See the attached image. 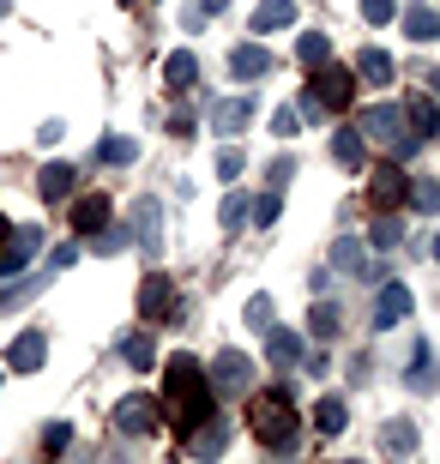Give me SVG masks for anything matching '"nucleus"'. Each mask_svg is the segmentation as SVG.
<instances>
[{
	"mask_svg": "<svg viewBox=\"0 0 440 464\" xmlns=\"http://www.w3.org/2000/svg\"><path fill=\"white\" fill-rule=\"evenodd\" d=\"M248 326H254V332L271 326V295H254V302H248Z\"/></svg>",
	"mask_w": 440,
	"mask_h": 464,
	"instance_id": "obj_41",
	"label": "nucleus"
},
{
	"mask_svg": "<svg viewBox=\"0 0 440 464\" xmlns=\"http://www.w3.org/2000/svg\"><path fill=\"white\" fill-rule=\"evenodd\" d=\"M43 356H49V338H43V332H18L13 350H6V362H13L18 374H36V368H43Z\"/></svg>",
	"mask_w": 440,
	"mask_h": 464,
	"instance_id": "obj_11",
	"label": "nucleus"
},
{
	"mask_svg": "<svg viewBox=\"0 0 440 464\" xmlns=\"http://www.w3.org/2000/svg\"><path fill=\"white\" fill-rule=\"evenodd\" d=\"M187 452H193V459H211V452H223V429L211 422V416H205L200 429L187 434Z\"/></svg>",
	"mask_w": 440,
	"mask_h": 464,
	"instance_id": "obj_25",
	"label": "nucleus"
},
{
	"mask_svg": "<svg viewBox=\"0 0 440 464\" xmlns=\"http://www.w3.org/2000/svg\"><path fill=\"white\" fill-rule=\"evenodd\" d=\"M338 326H344V314L332 308V302H314V308H308V332H314V338H338Z\"/></svg>",
	"mask_w": 440,
	"mask_h": 464,
	"instance_id": "obj_27",
	"label": "nucleus"
},
{
	"mask_svg": "<svg viewBox=\"0 0 440 464\" xmlns=\"http://www.w3.org/2000/svg\"><path fill=\"white\" fill-rule=\"evenodd\" d=\"M410 206H416V211H423V218H428V211H440V181H410Z\"/></svg>",
	"mask_w": 440,
	"mask_h": 464,
	"instance_id": "obj_33",
	"label": "nucleus"
},
{
	"mask_svg": "<svg viewBox=\"0 0 440 464\" xmlns=\"http://www.w3.org/2000/svg\"><path fill=\"white\" fill-rule=\"evenodd\" d=\"M223 6H230V0H200V13H205V18H218Z\"/></svg>",
	"mask_w": 440,
	"mask_h": 464,
	"instance_id": "obj_45",
	"label": "nucleus"
},
{
	"mask_svg": "<svg viewBox=\"0 0 440 464\" xmlns=\"http://www.w3.org/2000/svg\"><path fill=\"white\" fill-rule=\"evenodd\" d=\"M97 157H103V163H133L139 145H133V139H115V133H109V139L97 145Z\"/></svg>",
	"mask_w": 440,
	"mask_h": 464,
	"instance_id": "obj_34",
	"label": "nucleus"
},
{
	"mask_svg": "<svg viewBox=\"0 0 440 464\" xmlns=\"http://www.w3.org/2000/svg\"><path fill=\"white\" fill-rule=\"evenodd\" d=\"M193 79H200V61H193L187 49H175L170 61H163V85L170 91H193Z\"/></svg>",
	"mask_w": 440,
	"mask_h": 464,
	"instance_id": "obj_19",
	"label": "nucleus"
},
{
	"mask_svg": "<svg viewBox=\"0 0 440 464\" xmlns=\"http://www.w3.org/2000/svg\"><path fill=\"white\" fill-rule=\"evenodd\" d=\"M380 447L386 452H410L416 447V422H386V429H380Z\"/></svg>",
	"mask_w": 440,
	"mask_h": 464,
	"instance_id": "obj_32",
	"label": "nucleus"
},
{
	"mask_svg": "<svg viewBox=\"0 0 440 464\" xmlns=\"http://www.w3.org/2000/svg\"><path fill=\"white\" fill-rule=\"evenodd\" d=\"M163 416L175 422V434H193L205 416H218V398H211V380L193 356H170L163 362Z\"/></svg>",
	"mask_w": 440,
	"mask_h": 464,
	"instance_id": "obj_1",
	"label": "nucleus"
},
{
	"mask_svg": "<svg viewBox=\"0 0 440 464\" xmlns=\"http://www.w3.org/2000/svg\"><path fill=\"white\" fill-rule=\"evenodd\" d=\"M133 218H139V241H145V247L157 254V199H139Z\"/></svg>",
	"mask_w": 440,
	"mask_h": 464,
	"instance_id": "obj_35",
	"label": "nucleus"
},
{
	"mask_svg": "<svg viewBox=\"0 0 440 464\" xmlns=\"http://www.w3.org/2000/svg\"><path fill=\"white\" fill-rule=\"evenodd\" d=\"M49 277L54 272H36V277H24V284H13V290H0V314L18 308V302H31V295H43V290H49Z\"/></svg>",
	"mask_w": 440,
	"mask_h": 464,
	"instance_id": "obj_28",
	"label": "nucleus"
},
{
	"mask_svg": "<svg viewBox=\"0 0 440 464\" xmlns=\"http://www.w3.org/2000/svg\"><path fill=\"white\" fill-rule=\"evenodd\" d=\"M344 422H350L344 398H320V404H314V429L320 434H344Z\"/></svg>",
	"mask_w": 440,
	"mask_h": 464,
	"instance_id": "obj_26",
	"label": "nucleus"
},
{
	"mask_svg": "<svg viewBox=\"0 0 440 464\" xmlns=\"http://www.w3.org/2000/svg\"><path fill=\"white\" fill-rule=\"evenodd\" d=\"M248 429H254V440H259V447H271V452L296 447L302 422H296L289 392H254V398H248Z\"/></svg>",
	"mask_w": 440,
	"mask_h": 464,
	"instance_id": "obj_2",
	"label": "nucleus"
},
{
	"mask_svg": "<svg viewBox=\"0 0 440 464\" xmlns=\"http://www.w3.org/2000/svg\"><path fill=\"white\" fill-rule=\"evenodd\" d=\"M405 115L416 121V139H435L440 133V109H435V97H423V91H416V97H405Z\"/></svg>",
	"mask_w": 440,
	"mask_h": 464,
	"instance_id": "obj_20",
	"label": "nucleus"
},
{
	"mask_svg": "<svg viewBox=\"0 0 440 464\" xmlns=\"http://www.w3.org/2000/svg\"><path fill=\"white\" fill-rule=\"evenodd\" d=\"M362 139H380V145H392L398 157H410L416 145H423L416 133H405V109H392V103L362 109Z\"/></svg>",
	"mask_w": 440,
	"mask_h": 464,
	"instance_id": "obj_4",
	"label": "nucleus"
},
{
	"mask_svg": "<svg viewBox=\"0 0 440 464\" xmlns=\"http://www.w3.org/2000/svg\"><path fill=\"white\" fill-rule=\"evenodd\" d=\"M67 440H73V429H67V422H49V429H43V447H49V452H61Z\"/></svg>",
	"mask_w": 440,
	"mask_h": 464,
	"instance_id": "obj_43",
	"label": "nucleus"
},
{
	"mask_svg": "<svg viewBox=\"0 0 440 464\" xmlns=\"http://www.w3.org/2000/svg\"><path fill=\"white\" fill-rule=\"evenodd\" d=\"M362 18L368 24H392L398 18V0H362Z\"/></svg>",
	"mask_w": 440,
	"mask_h": 464,
	"instance_id": "obj_38",
	"label": "nucleus"
},
{
	"mask_svg": "<svg viewBox=\"0 0 440 464\" xmlns=\"http://www.w3.org/2000/svg\"><path fill=\"white\" fill-rule=\"evenodd\" d=\"M289 175H296V163H289V157H278V163H271V188L284 193V181H289Z\"/></svg>",
	"mask_w": 440,
	"mask_h": 464,
	"instance_id": "obj_44",
	"label": "nucleus"
},
{
	"mask_svg": "<svg viewBox=\"0 0 440 464\" xmlns=\"http://www.w3.org/2000/svg\"><path fill=\"white\" fill-rule=\"evenodd\" d=\"M36 247H43V229H36V224H18L13 236H6V247H0V277H18L24 266H31Z\"/></svg>",
	"mask_w": 440,
	"mask_h": 464,
	"instance_id": "obj_7",
	"label": "nucleus"
},
{
	"mask_svg": "<svg viewBox=\"0 0 440 464\" xmlns=\"http://www.w3.org/2000/svg\"><path fill=\"white\" fill-rule=\"evenodd\" d=\"M296 61H302V67H326V61H332V43H326L320 31H308L302 43H296Z\"/></svg>",
	"mask_w": 440,
	"mask_h": 464,
	"instance_id": "obj_30",
	"label": "nucleus"
},
{
	"mask_svg": "<svg viewBox=\"0 0 440 464\" xmlns=\"http://www.w3.org/2000/svg\"><path fill=\"white\" fill-rule=\"evenodd\" d=\"M121 6H133V0H121Z\"/></svg>",
	"mask_w": 440,
	"mask_h": 464,
	"instance_id": "obj_48",
	"label": "nucleus"
},
{
	"mask_svg": "<svg viewBox=\"0 0 440 464\" xmlns=\"http://www.w3.org/2000/svg\"><path fill=\"white\" fill-rule=\"evenodd\" d=\"M374 247H380V254H392V247H398V241H405V224H398V218H392V211H380V224H374Z\"/></svg>",
	"mask_w": 440,
	"mask_h": 464,
	"instance_id": "obj_31",
	"label": "nucleus"
},
{
	"mask_svg": "<svg viewBox=\"0 0 440 464\" xmlns=\"http://www.w3.org/2000/svg\"><path fill=\"white\" fill-rule=\"evenodd\" d=\"M356 72H362V85H392V54L386 49H362L356 54Z\"/></svg>",
	"mask_w": 440,
	"mask_h": 464,
	"instance_id": "obj_22",
	"label": "nucleus"
},
{
	"mask_svg": "<svg viewBox=\"0 0 440 464\" xmlns=\"http://www.w3.org/2000/svg\"><path fill=\"white\" fill-rule=\"evenodd\" d=\"M248 121H254V103H248V97H230V103H211V127H218L223 139H236L241 127H248Z\"/></svg>",
	"mask_w": 440,
	"mask_h": 464,
	"instance_id": "obj_14",
	"label": "nucleus"
},
{
	"mask_svg": "<svg viewBox=\"0 0 440 464\" xmlns=\"http://www.w3.org/2000/svg\"><path fill=\"white\" fill-rule=\"evenodd\" d=\"M218 218H223V229H241V218H248V199H241V193H230Z\"/></svg>",
	"mask_w": 440,
	"mask_h": 464,
	"instance_id": "obj_40",
	"label": "nucleus"
},
{
	"mask_svg": "<svg viewBox=\"0 0 440 464\" xmlns=\"http://www.w3.org/2000/svg\"><path fill=\"white\" fill-rule=\"evenodd\" d=\"M157 416H163V404L145 398V392H133V398H121V404H115V429L121 434H152Z\"/></svg>",
	"mask_w": 440,
	"mask_h": 464,
	"instance_id": "obj_8",
	"label": "nucleus"
},
{
	"mask_svg": "<svg viewBox=\"0 0 440 464\" xmlns=\"http://www.w3.org/2000/svg\"><path fill=\"white\" fill-rule=\"evenodd\" d=\"M139 314H145V326H170L175 314V290L163 272H145V284H139Z\"/></svg>",
	"mask_w": 440,
	"mask_h": 464,
	"instance_id": "obj_5",
	"label": "nucleus"
},
{
	"mask_svg": "<svg viewBox=\"0 0 440 464\" xmlns=\"http://www.w3.org/2000/svg\"><path fill=\"white\" fill-rule=\"evenodd\" d=\"M241 175V151L230 145V151H218V181H236Z\"/></svg>",
	"mask_w": 440,
	"mask_h": 464,
	"instance_id": "obj_42",
	"label": "nucleus"
},
{
	"mask_svg": "<svg viewBox=\"0 0 440 464\" xmlns=\"http://www.w3.org/2000/svg\"><path fill=\"white\" fill-rule=\"evenodd\" d=\"M332 266H338L344 277H374V272H380V266L368 259V247H362V241H350V236L332 241Z\"/></svg>",
	"mask_w": 440,
	"mask_h": 464,
	"instance_id": "obj_10",
	"label": "nucleus"
},
{
	"mask_svg": "<svg viewBox=\"0 0 440 464\" xmlns=\"http://www.w3.org/2000/svg\"><path fill=\"white\" fill-rule=\"evenodd\" d=\"M230 72H236V79H266V72H271V54L259 49V43H241V49L230 54Z\"/></svg>",
	"mask_w": 440,
	"mask_h": 464,
	"instance_id": "obj_17",
	"label": "nucleus"
},
{
	"mask_svg": "<svg viewBox=\"0 0 440 464\" xmlns=\"http://www.w3.org/2000/svg\"><path fill=\"white\" fill-rule=\"evenodd\" d=\"M410 308H416V302H410V290H405V284H380V295H374V326H380V332L405 326V320H410Z\"/></svg>",
	"mask_w": 440,
	"mask_h": 464,
	"instance_id": "obj_9",
	"label": "nucleus"
},
{
	"mask_svg": "<svg viewBox=\"0 0 440 464\" xmlns=\"http://www.w3.org/2000/svg\"><path fill=\"white\" fill-rule=\"evenodd\" d=\"M332 157H338L344 169H362V157H368V139L356 133V127H338V133H332Z\"/></svg>",
	"mask_w": 440,
	"mask_h": 464,
	"instance_id": "obj_18",
	"label": "nucleus"
},
{
	"mask_svg": "<svg viewBox=\"0 0 440 464\" xmlns=\"http://www.w3.org/2000/svg\"><path fill=\"white\" fill-rule=\"evenodd\" d=\"M271 133H278V139H296V133H302V109H296V103L278 109V115H271Z\"/></svg>",
	"mask_w": 440,
	"mask_h": 464,
	"instance_id": "obj_36",
	"label": "nucleus"
},
{
	"mask_svg": "<svg viewBox=\"0 0 440 464\" xmlns=\"http://www.w3.org/2000/svg\"><path fill=\"white\" fill-rule=\"evenodd\" d=\"M248 374H254V362L241 356V350H223L218 356V380H211V392H248Z\"/></svg>",
	"mask_w": 440,
	"mask_h": 464,
	"instance_id": "obj_12",
	"label": "nucleus"
},
{
	"mask_svg": "<svg viewBox=\"0 0 440 464\" xmlns=\"http://www.w3.org/2000/svg\"><path fill=\"white\" fill-rule=\"evenodd\" d=\"M248 211H254V218H259V229H266V224H278V211H284V199H278V188H271V193H259V199H254Z\"/></svg>",
	"mask_w": 440,
	"mask_h": 464,
	"instance_id": "obj_37",
	"label": "nucleus"
},
{
	"mask_svg": "<svg viewBox=\"0 0 440 464\" xmlns=\"http://www.w3.org/2000/svg\"><path fill=\"white\" fill-rule=\"evenodd\" d=\"M405 188H410V175L398 169V163H380V169L368 175V206H374V211L405 206Z\"/></svg>",
	"mask_w": 440,
	"mask_h": 464,
	"instance_id": "obj_6",
	"label": "nucleus"
},
{
	"mask_svg": "<svg viewBox=\"0 0 440 464\" xmlns=\"http://www.w3.org/2000/svg\"><path fill=\"white\" fill-rule=\"evenodd\" d=\"M435 259H440V236H435Z\"/></svg>",
	"mask_w": 440,
	"mask_h": 464,
	"instance_id": "obj_47",
	"label": "nucleus"
},
{
	"mask_svg": "<svg viewBox=\"0 0 440 464\" xmlns=\"http://www.w3.org/2000/svg\"><path fill=\"white\" fill-rule=\"evenodd\" d=\"M6 236H13V224H6V218H0V247H6Z\"/></svg>",
	"mask_w": 440,
	"mask_h": 464,
	"instance_id": "obj_46",
	"label": "nucleus"
},
{
	"mask_svg": "<svg viewBox=\"0 0 440 464\" xmlns=\"http://www.w3.org/2000/svg\"><path fill=\"white\" fill-rule=\"evenodd\" d=\"M356 103V72L350 67H314V79H308V97L296 109H302L308 121H320V115H344V109Z\"/></svg>",
	"mask_w": 440,
	"mask_h": 464,
	"instance_id": "obj_3",
	"label": "nucleus"
},
{
	"mask_svg": "<svg viewBox=\"0 0 440 464\" xmlns=\"http://www.w3.org/2000/svg\"><path fill=\"white\" fill-rule=\"evenodd\" d=\"M398 18H405V36H410V43H435V36H440V18L428 13V6H405Z\"/></svg>",
	"mask_w": 440,
	"mask_h": 464,
	"instance_id": "obj_23",
	"label": "nucleus"
},
{
	"mask_svg": "<svg viewBox=\"0 0 440 464\" xmlns=\"http://www.w3.org/2000/svg\"><path fill=\"white\" fill-rule=\"evenodd\" d=\"M73 181H79V169H73V163H49V169H43V181H36V193H43L49 206H61V199L73 193Z\"/></svg>",
	"mask_w": 440,
	"mask_h": 464,
	"instance_id": "obj_16",
	"label": "nucleus"
},
{
	"mask_svg": "<svg viewBox=\"0 0 440 464\" xmlns=\"http://www.w3.org/2000/svg\"><path fill=\"white\" fill-rule=\"evenodd\" d=\"M266 356L278 362V368H289V362L308 356V344L296 338V332H284V326H266Z\"/></svg>",
	"mask_w": 440,
	"mask_h": 464,
	"instance_id": "obj_15",
	"label": "nucleus"
},
{
	"mask_svg": "<svg viewBox=\"0 0 440 464\" xmlns=\"http://www.w3.org/2000/svg\"><path fill=\"white\" fill-rule=\"evenodd\" d=\"M410 392H435V350L416 344V356H410V374H405Z\"/></svg>",
	"mask_w": 440,
	"mask_h": 464,
	"instance_id": "obj_24",
	"label": "nucleus"
},
{
	"mask_svg": "<svg viewBox=\"0 0 440 464\" xmlns=\"http://www.w3.org/2000/svg\"><path fill=\"white\" fill-rule=\"evenodd\" d=\"M109 193H85V199H79V206H73V229H79V236H97L103 224H109Z\"/></svg>",
	"mask_w": 440,
	"mask_h": 464,
	"instance_id": "obj_13",
	"label": "nucleus"
},
{
	"mask_svg": "<svg viewBox=\"0 0 440 464\" xmlns=\"http://www.w3.org/2000/svg\"><path fill=\"white\" fill-rule=\"evenodd\" d=\"M49 266H54V272L79 266V241H54V247H49Z\"/></svg>",
	"mask_w": 440,
	"mask_h": 464,
	"instance_id": "obj_39",
	"label": "nucleus"
},
{
	"mask_svg": "<svg viewBox=\"0 0 440 464\" xmlns=\"http://www.w3.org/2000/svg\"><path fill=\"white\" fill-rule=\"evenodd\" d=\"M296 24V0H259L254 6V31H284Z\"/></svg>",
	"mask_w": 440,
	"mask_h": 464,
	"instance_id": "obj_21",
	"label": "nucleus"
},
{
	"mask_svg": "<svg viewBox=\"0 0 440 464\" xmlns=\"http://www.w3.org/2000/svg\"><path fill=\"white\" fill-rule=\"evenodd\" d=\"M121 356L133 362V368H157V350H152V338H145V332H127V338H121Z\"/></svg>",
	"mask_w": 440,
	"mask_h": 464,
	"instance_id": "obj_29",
	"label": "nucleus"
}]
</instances>
